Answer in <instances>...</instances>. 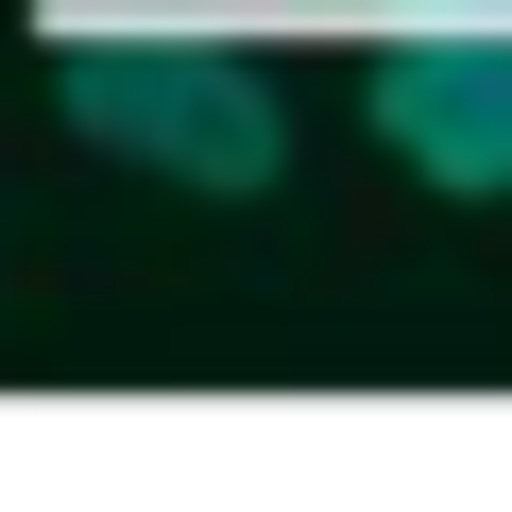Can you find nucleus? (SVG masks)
I'll return each instance as SVG.
<instances>
[{"label":"nucleus","mask_w":512,"mask_h":512,"mask_svg":"<svg viewBox=\"0 0 512 512\" xmlns=\"http://www.w3.org/2000/svg\"><path fill=\"white\" fill-rule=\"evenodd\" d=\"M35 52H52V103H69V137H103L120 171H171V188H274L291 171V103H274V69L256 52H222L205 18H35Z\"/></svg>","instance_id":"1"},{"label":"nucleus","mask_w":512,"mask_h":512,"mask_svg":"<svg viewBox=\"0 0 512 512\" xmlns=\"http://www.w3.org/2000/svg\"><path fill=\"white\" fill-rule=\"evenodd\" d=\"M376 137L444 205H512V18H376Z\"/></svg>","instance_id":"2"},{"label":"nucleus","mask_w":512,"mask_h":512,"mask_svg":"<svg viewBox=\"0 0 512 512\" xmlns=\"http://www.w3.org/2000/svg\"><path fill=\"white\" fill-rule=\"evenodd\" d=\"M376 18H512V0H376Z\"/></svg>","instance_id":"3"}]
</instances>
